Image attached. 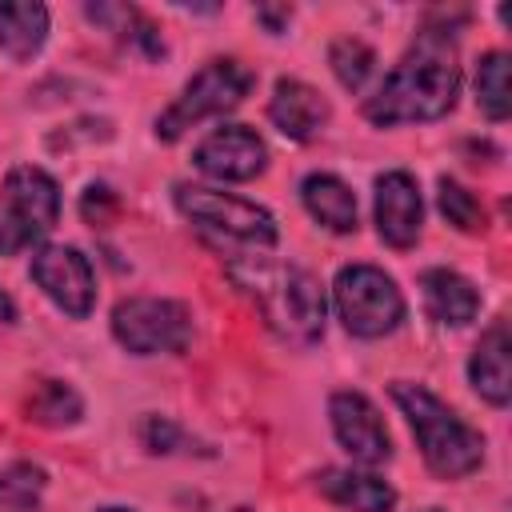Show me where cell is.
<instances>
[{
	"label": "cell",
	"mask_w": 512,
	"mask_h": 512,
	"mask_svg": "<svg viewBox=\"0 0 512 512\" xmlns=\"http://www.w3.org/2000/svg\"><path fill=\"white\" fill-rule=\"evenodd\" d=\"M460 92V64L444 32H420L412 52L388 72L376 96L364 104V116L380 128L408 120H440L452 112Z\"/></svg>",
	"instance_id": "cell-1"
},
{
	"label": "cell",
	"mask_w": 512,
	"mask_h": 512,
	"mask_svg": "<svg viewBox=\"0 0 512 512\" xmlns=\"http://www.w3.org/2000/svg\"><path fill=\"white\" fill-rule=\"evenodd\" d=\"M232 280L260 304L268 328L292 344H312L324 336V288L316 284L312 272L296 264H280L268 256H248L232 260Z\"/></svg>",
	"instance_id": "cell-2"
},
{
	"label": "cell",
	"mask_w": 512,
	"mask_h": 512,
	"mask_svg": "<svg viewBox=\"0 0 512 512\" xmlns=\"http://www.w3.org/2000/svg\"><path fill=\"white\" fill-rule=\"evenodd\" d=\"M392 400L408 416V424L416 432V444H420V456H424V464L436 476L456 480V476H468L472 468H480V460H484V436L472 424H464L440 396H432L420 384L396 380L392 384Z\"/></svg>",
	"instance_id": "cell-3"
},
{
	"label": "cell",
	"mask_w": 512,
	"mask_h": 512,
	"mask_svg": "<svg viewBox=\"0 0 512 512\" xmlns=\"http://www.w3.org/2000/svg\"><path fill=\"white\" fill-rule=\"evenodd\" d=\"M60 216V188L44 168L20 164L4 176L0 188V256L44 240Z\"/></svg>",
	"instance_id": "cell-4"
},
{
	"label": "cell",
	"mask_w": 512,
	"mask_h": 512,
	"mask_svg": "<svg viewBox=\"0 0 512 512\" xmlns=\"http://www.w3.org/2000/svg\"><path fill=\"white\" fill-rule=\"evenodd\" d=\"M332 300H336V316L352 336L376 340L400 328L404 320V296L396 288L392 276H384L372 264H348L336 272L332 284Z\"/></svg>",
	"instance_id": "cell-5"
},
{
	"label": "cell",
	"mask_w": 512,
	"mask_h": 512,
	"mask_svg": "<svg viewBox=\"0 0 512 512\" xmlns=\"http://www.w3.org/2000/svg\"><path fill=\"white\" fill-rule=\"evenodd\" d=\"M256 76L240 64V60H212L204 64L188 84L184 92L172 100V108L160 112L156 120V136L160 140H176L184 128L200 124L204 116H224L232 112L248 92H252Z\"/></svg>",
	"instance_id": "cell-6"
},
{
	"label": "cell",
	"mask_w": 512,
	"mask_h": 512,
	"mask_svg": "<svg viewBox=\"0 0 512 512\" xmlns=\"http://www.w3.org/2000/svg\"><path fill=\"white\" fill-rule=\"evenodd\" d=\"M112 336L136 356L184 352L192 340V316L180 300L128 296L112 308Z\"/></svg>",
	"instance_id": "cell-7"
},
{
	"label": "cell",
	"mask_w": 512,
	"mask_h": 512,
	"mask_svg": "<svg viewBox=\"0 0 512 512\" xmlns=\"http://www.w3.org/2000/svg\"><path fill=\"white\" fill-rule=\"evenodd\" d=\"M176 208L208 228V232H220L224 240H240V244H276V220L268 208L252 204V200H240V196H228V192H216V188H200V184H176Z\"/></svg>",
	"instance_id": "cell-8"
},
{
	"label": "cell",
	"mask_w": 512,
	"mask_h": 512,
	"mask_svg": "<svg viewBox=\"0 0 512 512\" xmlns=\"http://www.w3.org/2000/svg\"><path fill=\"white\" fill-rule=\"evenodd\" d=\"M32 280L40 284V292L68 316H88L92 300H96V276L88 256H80L68 244H48L32 256Z\"/></svg>",
	"instance_id": "cell-9"
},
{
	"label": "cell",
	"mask_w": 512,
	"mask_h": 512,
	"mask_svg": "<svg viewBox=\"0 0 512 512\" xmlns=\"http://www.w3.org/2000/svg\"><path fill=\"white\" fill-rule=\"evenodd\" d=\"M328 416H332V432L340 440V448L360 460V464H384L392 456V436L380 420V412L372 408L368 396L360 392H336L328 400Z\"/></svg>",
	"instance_id": "cell-10"
},
{
	"label": "cell",
	"mask_w": 512,
	"mask_h": 512,
	"mask_svg": "<svg viewBox=\"0 0 512 512\" xmlns=\"http://www.w3.org/2000/svg\"><path fill=\"white\" fill-rule=\"evenodd\" d=\"M192 164L212 180H252L268 164L264 140L244 124H224L212 136H204L192 152Z\"/></svg>",
	"instance_id": "cell-11"
},
{
	"label": "cell",
	"mask_w": 512,
	"mask_h": 512,
	"mask_svg": "<svg viewBox=\"0 0 512 512\" xmlns=\"http://www.w3.org/2000/svg\"><path fill=\"white\" fill-rule=\"evenodd\" d=\"M424 224V200L408 172L376 176V232L392 248H412Z\"/></svg>",
	"instance_id": "cell-12"
},
{
	"label": "cell",
	"mask_w": 512,
	"mask_h": 512,
	"mask_svg": "<svg viewBox=\"0 0 512 512\" xmlns=\"http://www.w3.org/2000/svg\"><path fill=\"white\" fill-rule=\"evenodd\" d=\"M268 116H272V124H276L288 140H312V136L328 124V100H324L312 84L284 76V80H276V88H272Z\"/></svg>",
	"instance_id": "cell-13"
},
{
	"label": "cell",
	"mask_w": 512,
	"mask_h": 512,
	"mask_svg": "<svg viewBox=\"0 0 512 512\" xmlns=\"http://www.w3.org/2000/svg\"><path fill=\"white\" fill-rule=\"evenodd\" d=\"M508 352H512V344H508V324H504V320H496V324H488V328H484V336H480V344L472 348V360H468L472 388H476L488 404H496V408H504V404H508V396H512V368H508Z\"/></svg>",
	"instance_id": "cell-14"
},
{
	"label": "cell",
	"mask_w": 512,
	"mask_h": 512,
	"mask_svg": "<svg viewBox=\"0 0 512 512\" xmlns=\"http://www.w3.org/2000/svg\"><path fill=\"white\" fill-rule=\"evenodd\" d=\"M420 292H424V308L436 324H468L480 312V292L452 268H428L420 272Z\"/></svg>",
	"instance_id": "cell-15"
},
{
	"label": "cell",
	"mask_w": 512,
	"mask_h": 512,
	"mask_svg": "<svg viewBox=\"0 0 512 512\" xmlns=\"http://www.w3.org/2000/svg\"><path fill=\"white\" fill-rule=\"evenodd\" d=\"M316 488L340 504V508H352V512H392L396 504V492L388 480L372 476V472H352V468H324L316 476Z\"/></svg>",
	"instance_id": "cell-16"
},
{
	"label": "cell",
	"mask_w": 512,
	"mask_h": 512,
	"mask_svg": "<svg viewBox=\"0 0 512 512\" xmlns=\"http://www.w3.org/2000/svg\"><path fill=\"white\" fill-rule=\"evenodd\" d=\"M300 200L312 212V220H320L324 228H332V232H352L356 228V196L340 176H332V172L304 176Z\"/></svg>",
	"instance_id": "cell-17"
},
{
	"label": "cell",
	"mask_w": 512,
	"mask_h": 512,
	"mask_svg": "<svg viewBox=\"0 0 512 512\" xmlns=\"http://www.w3.org/2000/svg\"><path fill=\"white\" fill-rule=\"evenodd\" d=\"M48 36V8L44 4H0V48L20 64L40 52Z\"/></svg>",
	"instance_id": "cell-18"
},
{
	"label": "cell",
	"mask_w": 512,
	"mask_h": 512,
	"mask_svg": "<svg viewBox=\"0 0 512 512\" xmlns=\"http://www.w3.org/2000/svg\"><path fill=\"white\" fill-rule=\"evenodd\" d=\"M44 488H48V476L40 464L16 460V464L0 468V508H8V512H32L40 504Z\"/></svg>",
	"instance_id": "cell-19"
},
{
	"label": "cell",
	"mask_w": 512,
	"mask_h": 512,
	"mask_svg": "<svg viewBox=\"0 0 512 512\" xmlns=\"http://www.w3.org/2000/svg\"><path fill=\"white\" fill-rule=\"evenodd\" d=\"M476 104L488 120H504L512 108L508 96V56L504 52H488L476 68Z\"/></svg>",
	"instance_id": "cell-20"
},
{
	"label": "cell",
	"mask_w": 512,
	"mask_h": 512,
	"mask_svg": "<svg viewBox=\"0 0 512 512\" xmlns=\"http://www.w3.org/2000/svg\"><path fill=\"white\" fill-rule=\"evenodd\" d=\"M80 412H84L80 396H76L68 384H60V380H44V384L32 392V400H28V420L48 424V428L76 424V420H80Z\"/></svg>",
	"instance_id": "cell-21"
},
{
	"label": "cell",
	"mask_w": 512,
	"mask_h": 512,
	"mask_svg": "<svg viewBox=\"0 0 512 512\" xmlns=\"http://www.w3.org/2000/svg\"><path fill=\"white\" fill-rule=\"evenodd\" d=\"M328 64L336 72V80L348 88V92H360L368 84V76L376 72V52L356 40V36H340L332 48H328Z\"/></svg>",
	"instance_id": "cell-22"
},
{
	"label": "cell",
	"mask_w": 512,
	"mask_h": 512,
	"mask_svg": "<svg viewBox=\"0 0 512 512\" xmlns=\"http://www.w3.org/2000/svg\"><path fill=\"white\" fill-rule=\"evenodd\" d=\"M440 212L448 216V224H456L460 232H484L488 216L480 208V200L452 176H440Z\"/></svg>",
	"instance_id": "cell-23"
},
{
	"label": "cell",
	"mask_w": 512,
	"mask_h": 512,
	"mask_svg": "<svg viewBox=\"0 0 512 512\" xmlns=\"http://www.w3.org/2000/svg\"><path fill=\"white\" fill-rule=\"evenodd\" d=\"M80 212H84L88 224H108L112 212H116V196H112V188L92 184V188L84 192V200H80Z\"/></svg>",
	"instance_id": "cell-24"
},
{
	"label": "cell",
	"mask_w": 512,
	"mask_h": 512,
	"mask_svg": "<svg viewBox=\"0 0 512 512\" xmlns=\"http://www.w3.org/2000/svg\"><path fill=\"white\" fill-rule=\"evenodd\" d=\"M144 444L152 452H176V444H188V440H184V432L176 424H168L160 416H148L144 420Z\"/></svg>",
	"instance_id": "cell-25"
},
{
	"label": "cell",
	"mask_w": 512,
	"mask_h": 512,
	"mask_svg": "<svg viewBox=\"0 0 512 512\" xmlns=\"http://www.w3.org/2000/svg\"><path fill=\"white\" fill-rule=\"evenodd\" d=\"M256 16H260V20H268V24H272V32H280V20H288L292 12H288V8H256Z\"/></svg>",
	"instance_id": "cell-26"
},
{
	"label": "cell",
	"mask_w": 512,
	"mask_h": 512,
	"mask_svg": "<svg viewBox=\"0 0 512 512\" xmlns=\"http://www.w3.org/2000/svg\"><path fill=\"white\" fill-rule=\"evenodd\" d=\"M16 320V304H12V296L0 288V324H12Z\"/></svg>",
	"instance_id": "cell-27"
},
{
	"label": "cell",
	"mask_w": 512,
	"mask_h": 512,
	"mask_svg": "<svg viewBox=\"0 0 512 512\" xmlns=\"http://www.w3.org/2000/svg\"><path fill=\"white\" fill-rule=\"evenodd\" d=\"M100 512H124V508H100Z\"/></svg>",
	"instance_id": "cell-28"
},
{
	"label": "cell",
	"mask_w": 512,
	"mask_h": 512,
	"mask_svg": "<svg viewBox=\"0 0 512 512\" xmlns=\"http://www.w3.org/2000/svg\"><path fill=\"white\" fill-rule=\"evenodd\" d=\"M236 512H248V508H236Z\"/></svg>",
	"instance_id": "cell-29"
}]
</instances>
